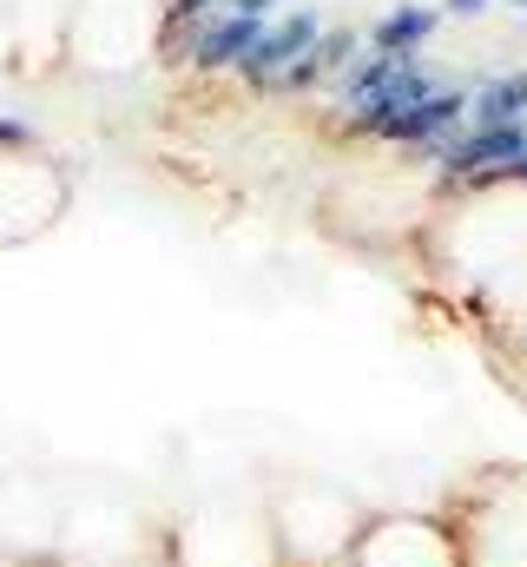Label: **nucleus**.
Listing matches in <instances>:
<instances>
[{"instance_id": "6e6552de", "label": "nucleus", "mask_w": 527, "mask_h": 567, "mask_svg": "<svg viewBox=\"0 0 527 567\" xmlns=\"http://www.w3.org/2000/svg\"><path fill=\"white\" fill-rule=\"evenodd\" d=\"M521 106H527V80H502V86L482 93V126H515Z\"/></svg>"}, {"instance_id": "0eeeda50", "label": "nucleus", "mask_w": 527, "mask_h": 567, "mask_svg": "<svg viewBox=\"0 0 527 567\" xmlns=\"http://www.w3.org/2000/svg\"><path fill=\"white\" fill-rule=\"evenodd\" d=\"M60 515H66V502H60L46 482H33V475H7V482H0V542H7L13 555H46V548H60Z\"/></svg>"}, {"instance_id": "39448f33", "label": "nucleus", "mask_w": 527, "mask_h": 567, "mask_svg": "<svg viewBox=\"0 0 527 567\" xmlns=\"http://www.w3.org/2000/svg\"><path fill=\"white\" fill-rule=\"evenodd\" d=\"M350 567H462V535L442 515L390 508V515H370L363 522Z\"/></svg>"}, {"instance_id": "423d86ee", "label": "nucleus", "mask_w": 527, "mask_h": 567, "mask_svg": "<svg viewBox=\"0 0 527 567\" xmlns=\"http://www.w3.org/2000/svg\"><path fill=\"white\" fill-rule=\"evenodd\" d=\"M455 535H462V567H527V482L495 488Z\"/></svg>"}, {"instance_id": "f257e3e1", "label": "nucleus", "mask_w": 527, "mask_h": 567, "mask_svg": "<svg viewBox=\"0 0 527 567\" xmlns=\"http://www.w3.org/2000/svg\"><path fill=\"white\" fill-rule=\"evenodd\" d=\"M264 515H270V535H277L283 567H350L356 535H363V522H370V508H363L350 488L317 482V475L277 482V488L264 495Z\"/></svg>"}, {"instance_id": "f03ea898", "label": "nucleus", "mask_w": 527, "mask_h": 567, "mask_svg": "<svg viewBox=\"0 0 527 567\" xmlns=\"http://www.w3.org/2000/svg\"><path fill=\"white\" fill-rule=\"evenodd\" d=\"M165 555L172 567H283L264 502H198Z\"/></svg>"}, {"instance_id": "1a4fd4ad", "label": "nucleus", "mask_w": 527, "mask_h": 567, "mask_svg": "<svg viewBox=\"0 0 527 567\" xmlns=\"http://www.w3.org/2000/svg\"><path fill=\"white\" fill-rule=\"evenodd\" d=\"M508 185H527V152L515 158V165H508Z\"/></svg>"}, {"instance_id": "7ed1b4c3", "label": "nucleus", "mask_w": 527, "mask_h": 567, "mask_svg": "<svg viewBox=\"0 0 527 567\" xmlns=\"http://www.w3.org/2000/svg\"><path fill=\"white\" fill-rule=\"evenodd\" d=\"M66 212V178L27 140H0V251L40 238Z\"/></svg>"}, {"instance_id": "20e7f679", "label": "nucleus", "mask_w": 527, "mask_h": 567, "mask_svg": "<svg viewBox=\"0 0 527 567\" xmlns=\"http://www.w3.org/2000/svg\"><path fill=\"white\" fill-rule=\"evenodd\" d=\"M145 548H152V535H145L138 508L120 495H80L60 515V555L80 567H126Z\"/></svg>"}]
</instances>
